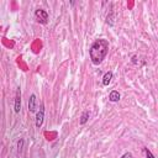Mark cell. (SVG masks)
Listing matches in <instances>:
<instances>
[{"label": "cell", "instance_id": "obj_2", "mask_svg": "<svg viewBox=\"0 0 158 158\" xmlns=\"http://www.w3.org/2000/svg\"><path fill=\"white\" fill-rule=\"evenodd\" d=\"M35 16H36L37 21L42 25H46L48 22V14H47V11H44L42 9H37L35 11Z\"/></svg>", "mask_w": 158, "mask_h": 158}, {"label": "cell", "instance_id": "obj_8", "mask_svg": "<svg viewBox=\"0 0 158 158\" xmlns=\"http://www.w3.org/2000/svg\"><path fill=\"white\" fill-rule=\"evenodd\" d=\"M89 116H90V114H89V111L88 110H85V111H83V114H82V116H80V125H85L86 122H88V120H89Z\"/></svg>", "mask_w": 158, "mask_h": 158}, {"label": "cell", "instance_id": "obj_5", "mask_svg": "<svg viewBox=\"0 0 158 158\" xmlns=\"http://www.w3.org/2000/svg\"><path fill=\"white\" fill-rule=\"evenodd\" d=\"M120 98H121V95L118 90H112V92H110V94H109V100L111 103H118L120 100Z\"/></svg>", "mask_w": 158, "mask_h": 158}, {"label": "cell", "instance_id": "obj_12", "mask_svg": "<svg viewBox=\"0 0 158 158\" xmlns=\"http://www.w3.org/2000/svg\"><path fill=\"white\" fill-rule=\"evenodd\" d=\"M121 158H133V156H132L130 152H126V153H125V154L121 157Z\"/></svg>", "mask_w": 158, "mask_h": 158}, {"label": "cell", "instance_id": "obj_9", "mask_svg": "<svg viewBox=\"0 0 158 158\" xmlns=\"http://www.w3.org/2000/svg\"><path fill=\"white\" fill-rule=\"evenodd\" d=\"M115 16H114V14H112V12H110L109 15H107V17H106V22H107V24L110 25V26H112V25H114L115 24Z\"/></svg>", "mask_w": 158, "mask_h": 158}, {"label": "cell", "instance_id": "obj_4", "mask_svg": "<svg viewBox=\"0 0 158 158\" xmlns=\"http://www.w3.org/2000/svg\"><path fill=\"white\" fill-rule=\"evenodd\" d=\"M14 110H15V112H20V110H21V92H20V88H17V90H16Z\"/></svg>", "mask_w": 158, "mask_h": 158}, {"label": "cell", "instance_id": "obj_6", "mask_svg": "<svg viewBox=\"0 0 158 158\" xmlns=\"http://www.w3.org/2000/svg\"><path fill=\"white\" fill-rule=\"evenodd\" d=\"M29 110L30 112H36V95L32 94L29 99Z\"/></svg>", "mask_w": 158, "mask_h": 158}, {"label": "cell", "instance_id": "obj_7", "mask_svg": "<svg viewBox=\"0 0 158 158\" xmlns=\"http://www.w3.org/2000/svg\"><path fill=\"white\" fill-rule=\"evenodd\" d=\"M112 72H106L105 74H104V77H103V85H105V86H107L110 83H111V80H112Z\"/></svg>", "mask_w": 158, "mask_h": 158}, {"label": "cell", "instance_id": "obj_10", "mask_svg": "<svg viewBox=\"0 0 158 158\" xmlns=\"http://www.w3.org/2000/svg\"><path fill=\"white\" fill-rule=\"evenodd\" d=\"M22 147H24V139H20L19 142H17V152H19V153H21Z\"/></svg>", "mask_w": 158, "mask_h": 158}, {"label": "cell", "instance_id": "obj_11", "mask_svg": "<svg viewBox=\"0 0 158 158\" xmlns=\"http://www.w3.org/2000/svg\"><path fill=\"white\" fill-rule=\"evenodd\" d=\"M143 151H145V153H146V158H156V157L152 154V152H151L148 148H145Z\"/></svg>", "mask_w": 158, "mask_h": 158}, {"label": "cell", "instance_id": "obj_3", "mask_svg": "<svg viewBox=\"0 0 158 158\" xmlns=\"http://www.w3.org/2000/svg\"><path fill=\"white\" fill-rule=\"evenodd\" d=\"M43 119H44V106L43 104L40 107V111H37V115H36V127H41L43 124Z\"/></svg>", "mask_w": 158, "mask_h": 158}, {"label": "cell", "instance_id": "obj_1", "mask_svg": "<svg viewBox=\"0 0 158 158\" xmlns=\"http://www.w3.org/2000/svg\"><path fill=\"white\" fill-rule=\"evenodd\" d=\"M107 52H109V41L105 38L95 40V42L92 44V47L89 50V56L93 64L99 65L100 63H103Z\"/></svg>", "mask_w": 158, "mask_h": 158}]
</instances>
